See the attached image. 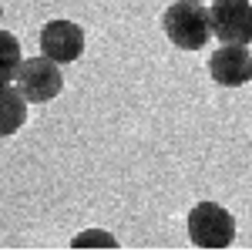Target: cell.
Segmentation results:
<instances>
[{"label": "cell", "instance_id": "cell-1", "mask_svg": "<svg viewBox=\"0 0 252 252\" xmlns=\"http://www.w3.org/2000/svg\"><path fill=\"white\" fill-rule=\"evenodd\" d=\"M161 27H165V37L178 51H202L215 37L212 10H205L202 0H175L161 14Z\"/></svg>", "mask_w": 252, "mask_h": 252}, {"label": "cell", "instance_id": "cell-2", "mask_svg": "<svg viewBox=\"0 0 252 252\" xmlns=\"http://www.w3.org/2000/svg\"><path fill=\"white\" fill-rule=\"evenodd\" d=\"M189 239L195 249H229L235 242V219L219 202H198L189 212Z\"/></svg>", "mask_w": 252, "mask_h": 252}, {"label": "cell", "instance_id": "cell-3", "mask_svg": "<svg viewBox=\"0 0 252 252\" xmlns=\"http://www.w3.org/2000/svg\"><path fill=\"white\" fill-rule=\"evenodd\" d=\"M24 97L31 101V104H47V101H54L61 94V88H64V78H61V64L58 61H51L47 54H40V58H27L20 64L17 78H14Z\"/></svg>", "mask_w": 252, "mask_h": 252}, {"label": "cell", "instance_id": "cell-4", "mask_svg": "<svg viewBox=\"0 0 252 252\" xmlns=\"http://www.w3.org/2000/svg\"><path fill=\"white\" fill-rule=\"evenodd\" d=\"M209 10L222 44H252V0H212Z\"/></svg>", "mask_w": 252, "mask_h": 252}, {"label": "cell", "instance_id": "cell-5", "mask_svg": "<svg viewBox=\"0 0 252 252\" xmlns=\"http://www.w3.org/2000/svg\"><path fill=\"white\" fill-rule=\"evenodd\" d=\"M40 54H47L58 64H74L84 54V31L74 20H47L40 31Z\"/></svg>", "mask_w": 252, "mask_h": 252}, {"label": "cell", "instance_id": "cell-6", "mask_svg": "<svg viewBox=\"0 0 252 252\" xmlns=\"http://www.w3.org/2000/svg\"><path fill=\"white\" fill-rule=\"evenodd\" d=\"M209 74L222 88H242L252 81V51L249 44H222L209 58Z\"/></svg>", "mask_w": 252, "mask_h": 252}, {"label": "cell", "instance_id": "cell-7", "mask_svg": "<svg viewBox=\"0 0 252 252\" xmlns=\"http://www.w3.org/2000/svg\"><path fill=\"white\" fill-rule=\"evenodd\" d=\"M27 97H24V91H20L14 81H7L3 84V94H0V135H14L20 125L27 121Z\"/></svg>", "mask_w": 252, "mask_h": 252}, {"label": "cell", "instance_id": "cell-8", "mask_svg": "<svg viewBox=\"0 0 252 252\" xmlns=\"http://www.w3.org/2000/svg\"><path fill=\"white\" fill-rule=\"evenodd\" d=\"M0 44H3V71H0V78H3V84L7 81H14L17 78V71H20V44H17V37L10 34V31H3L0 34Z\"/></svg>", "mask_w": 252, "mask_h": 252}, {"label": "cell", "instance_id": "cell-9", "mask_svg": "<svg viewBox=\"0 0 252 252\" xmlns=\"http://www.w3.org/2000/svg\"><path fill=\"white\" fill-rule=\"evenodd\" d=\"M71 246L74 249H94V246H101V249H118V239L111 232H104V229H84Z\"/></svg>", "mask_w": 252, "mask_h": 252}, {"label": "cell", "instance_id": "cell-10", "mask_svg": "<svg viewBox=\"0 0 252 252\" xmlns=\"http://www.w3.org/2000/svg\"><path fill=\"white\" fill-rule=\"evenodd\" d=\"M202 3H205V0H202Z\"/></svg>", "mask_w": 252, "mask_h": 252}]
</instances>
